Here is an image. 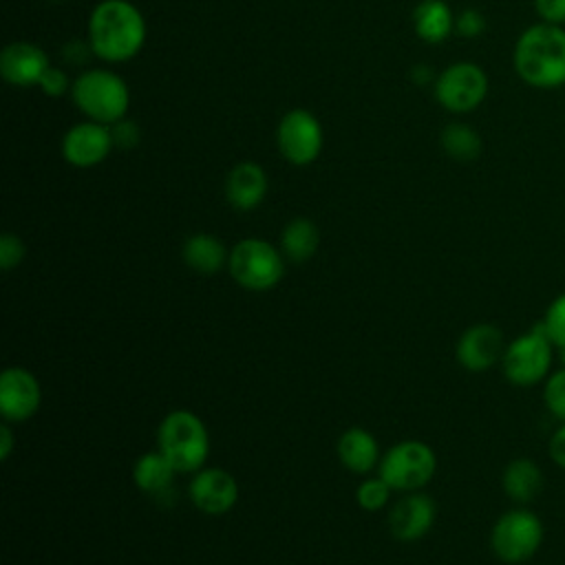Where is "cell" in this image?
I'll return each mask as SVG.
<instances>
[{"instance_id": "6", "label": "cell", "mask_w": 565, "mask_h": 565, "mask_svg": "<svg viewBox=\"0 0 565 565\" xmlns=\"http://www.w3.org/2000/svg\"><path fill=\"white\" fill-rule=\"evenodd\" d=\"M545 527L536 512L525 505L505 510L490 530V550L508 565L530 561L543 545Z\"/></svg>"}, {"instance_id": "31", "label": "cell", "mask_w": 565, "mask_h": 565, "mask_svg": "<svg viewBox=\"0 0 565 565\" xmlns=\"http://www.w3.org/2000/svg\"><path fill=\"white\" fill-rule=\"evenodd\" d=\"M486 15L479 9H463L459 11V15H455V31L461 38H479L486 31Z\"/></svg>"}, {"instance_id": "29", "label": "cell", "mask_w": 565, "mask_h": 565, "mask_svg": "<svg viewBox=\"0 0 565 565\" xmlns=\"http://www.w3.org/2000/svg\"><path fill=\"white\" fill-rule=\"evenodd\" d=\"M26 256V247L22 243V238L18 234H11V232H4L0 236V267L2 269H13L18 267Z\"/></svg>"}, {"instance_id": "38", "label": "cell", "mask_w": 565, "mask_h": 565, "mask_svg": "<svg viewBox=\"0 0 565 565\" xmlns=\"http://www.w3.org/2000/svg\"><path fill=\"white\" fill-rule=\"evenodd\" d=\"M49 2H64V0H49Z\"/></svg>"}, {"instance_id": "28", "label": "cell", "mask_w": 565, "mask_h": 565, "mask_svg": "<svg viewBox=\"0 0 565 565\" xmlns=\"http://www.w3.org/2000/svg\"><path fill=\"white\" fill-rule=\"evenodd\" d=\"M110 128V137H113V146L119 150H132L139 146L141 141V128L137 126V121L124 117L115 124L108 126Z\"/></svg>"}, {"instance_id": "22", "label": "cell", "mask_w": 565, "mask_h": 565, "mask_svg": "<svg viewBox=\"0 0 565 565\" xmlns=\"http://www.w3.org/2000/svg\"><path fill=\"white\" fill-rule=\"evenodd\" d=\"M174 475H177L174 466L170 463V459L161 450H152V452L141 455L132 466L135 486L141 492H148V494L166 492L170 488Z\"/></svg>"}, {"instance_id": "21", "label": "cell", "mask_w": 565, "mask_h": 565, "mask_svg": "<svg viewBox=\"0 0 565 565\" xmlns=\"http://www.w3.org/2000/svg\"><path fill=\"white\" fill-rule=\"evenodd\" d=\"M415 35L428 44H439L455 31V13L444 0H419L413 11Z\"/></svg>"}, {"instance_id": "3", "label": "cell", "mask_w": 565, "mask_h": 565, "mask_svg": "<svg viewBox=\"0 0 565 565\" xmlns=\"http://www.w3.org/2000/svg\"><path fill=\"white\" fill-rule=\"evenodd\" d=\"M71 97L86 119L106 126L124 119L130 106V90L126 79L106 68L82 71L73 79Z\"/></svg>"}, {"instance_id": "5", "label": "cell", "mask_w": 565, "mask_h": 565, "mask_svg": "<svg viewBox=\"0 0 565 565\" xmlns=\"http://www.w3.org/2000/svg\"><path fill=\"white\" fill-rule=\"evenodd\" d=\"M554 358L556 344L545 333L543 324L536 322L525 333L516 335L505 344L501 371L512 386L530 388L545 382V377L552 373Z\"/></svg>"}, {"instance_id": "27", "label": "cell", "mask_w": 565, "mask_h": 565, "mask_svg": "<svg viewBox=\"0 0 565 565\" xmlns=\"http://www.w3.org/2000/svg\"><path fill=\"white\" fill-rule=\"evenodd\" d=\"M541 324L552 338L556 349H565V291L558 294L545 309Z\"/></svg>"}, {"instance_id": "15", "label": "cell", "mask_w": 565, "mask_h": 565, "mask_svg": "<svg viewBox=\"0 0 565 565\" xmlns=\"http://www.w3.org/2000/svg\"><path fill=\"white\" fill-rule=\"evenodd\" d=\"M49 66V55L33 42H11L0 53V75L7 84L18 88L38 86Z\"/></svg>"}, {"instance_id": "25", "label": "cell", "mask_w": 565, "mask_h": 565, "mask_svg": "<svg viewBox=\"0 0 565 565\" xmlns=\"http://www.w3.org/2000/svg\"><path fill=\"white\" fill-rule=\"evenodd\" d=\"M543 404L556 422H565V366L552 369L543 382Z\"/></svg>"}, {"instance_id": "34", "label": "cell", "mask_w": 565, "mask_h": 565, "mask_svg": "<svg viewBox=\"0 0 565 565\" xmlns=\"http://www.w3.org/2000/svg\"><path fill=\"white\" fill-rule=\"evenodd\" d=\"M547 455L552 463L565 470V422H558V426L552 430L547 439Z\"/></svg>"}, {"instance_id": "7", "label": "cell", "mask_w": 565, "mask_h": 565, "mask_svg": "<svg viewBox=\"0 0 565 565\" xmlns=\"http://www.w3.org/2000/svg\"><path fill=\"white\" fill-rule=\"evenodd\" d=\"M227 269L249 291H267L282 280L285 260L278 247L263 238H243L230 249Z\"/></svg>"}, {"instance_id": "23", "label": "cell", "mask_w": 565, "mask_h": 565, "mask_svg": "<svg viewBox=\"0 0 565 565\" xmlns=\"http://www.w3.org/2000/svg\"><path fill=\"white\" fill-rule=\"evenodd\" d=\"M318 245H320V232L311 218L296 216L280 232V247L285 256L294 263L309 260L316 254Z\"/></svg>"}, {"instance_id": "16", "label": "cell", "mask_w": 565, "mask_h": 565, "mask_svg": "<svg viewBox=\"0 0 565 565\" xmlns=\"http://www.w3.org/2000/svg\"><path fill=\"white\" fill-rule=\"evenodd\" d=\"M437 516L435 501L428 494L413 492L397 501L388 514V527L399 541H419L433 527Z\"/></svg>"}, {"instance_id": "17", "label": "cell", "mask_w": 565, "mask_h": 565, "mask_svg": "<svg viewBox=\"0 0 565 565\" xmlns=\"http://www.w3.org/2000/svg\"><path fill=\"white\" fill-rule=\"evenodd\" d=\"M267 172L256 161L236 163L225 177V199L234 210H256L267 194Z\"/></svg>"}, {"instance_id": "11", "label": "cell", "mask_w": 565, "mask_h": 565, "mask_svg": "<svg viewBox=\"0 0 565 565\" xmlns=\"http://www.w3.org/2000/svg\"><path fill=\"white\" fill-rule=\"evenodd\" d=\"M505 344V335L497 324L477 322L459 335L455 358L466 371L481 373L492 369L494 364H501Z\"/></svg>"}, {"instance_id": "13", "label": "cell", "mask_w": 565, "mask_h": 565, "mask_svg": "<svg viewBox=\"0 0 565 565\" xmlns=\"http://www.w3.org/2000/svg\"><path fill=\"white\" fill-rule=\"evenodd\" d=\"M42 402L38 377L22 369L9 366L0 375V413L4 422H26L33 417Z\"/></svg>"}, {"instance_id": "14", "label": "cell", "mask_w": 565, "mask_h": 565, "mask_svg": "<svg viewBox=\"0 0 565 565\" xmlns=\"http://www.w3.org/2000/svg\"><path fill=\"white\" fill-rule=\"evenodd\" d=\"M190 501L205 514H225L238 499L236 479L223 468H201L190 481Z\"/></svg>"}, {"instance_id": "26", "label": "cell", "mask_w": 565, "mask_h": 565, "mask_svg": "<svg viewBox=\"0 0 565 565\" xmlns=\"http://www.w3.org/2000/svg\"><path fill=\"white\" fill-rule=\"evenodd\" d=\"M391 486L377 475V477H369L364 479L360 486H358V503L362 510H369V512H377L382 510L386 503H388V497H391Z\"/></svg>"}, {"instance_id": "24", "label": "cell", "mask_w": 565, "mask_h": 565, "mask_svg": "<svg viewBox=\"0 0 565 565\" xmlns=\"http://www.w3.org/2000/svg\"><path fill=\"white\" fill-rule=\"evenodd\" d=\"M439 146L452 161L470 163V161L479 159V154L483 150V139L472 126L452 121V124L444 126V130L439 135Z\"/></svg>"}, {"instance_id": "2", "label": "cell", "mask_w": 565, "mask_h": 565, "mask_svg": "<svg viewBox=\"0 0 565 565\" xmlns=\"http://www.w3.org/2000/svg\"><path fill=\"white\" fill-rule=\"evenodd\" d=\"M512 68L530 88L565 86V26L539 20L523 29L512 49Z\"/></svg>"}, {"instance_id": "10", "label": "cell", "mask_w": 565, "mask_h": 565, "mask_svg": "<svg viewBox=\"0 0 565 565\" xmlns=\"http://www.w3.org/2000/svg\"><path fill=\"white\" fill-rule=\"evenodd\" d=\"M276 146L291 166H311L324 146L320 119L305 108L287 110L276 126Z\"/></svg>"}, {"instance_id": "36", "label": "cell", "mask_w": 565, "mask_h": 565, "mask_svg": "<svg viewBox=\"0 0 565 565\" xmlns=\"http://www.w3.org/2000/svg\"><path fill=\"white\" fill-rule=\"evenodd\" d=\"M11 450H13V433H11V428L7 424H2L0 426V459L7 461Z\"/></svg>"}, {"instance_id": "9", "label": "cell", "mask_w": 565, "mask_h": 565, "mask_svg": "<svg viewBox=\"0 0 565 565\" xmlns=\"http://www.w3.org/2000/svg\"><path fill=\"white\" fill-rule=\"evenodd\" d=\"M437 470L435 450L417 439H406L388 448V452L380 459V477L393 490H419L426 486Z\"/></svg>"}, {"instance_id": "12", "label": "cell", "mask_w": 565, "mask_h": 565, "mask_svg": "<svg viewBox=\"0 0 565 565\" xmlns=\"http://www.w3.org/2000/svg\"><path fill=\"white\" fill-rule=\"evenodd\" d=\"M110 128L106 124H97L84 119L71 126L62 137V157L66 163L75 168H93L106 161L113 150Z\"/></svg>"}, {"instance_id": "8", "label": "cell", "mask_w": 565, "mask_h": 565, "mask_svg": "<svg viewBox=\"0 0 565 565\" xmlns=\"http://www.w3.org/2000/svg\"><path fill=\"white\" fill-rule=\"evenodd\" d=\"M488 75L475 62H452L433 84V93L437 104L455 115H466L477 110L488 97Z\"/></svg>"}, {"instance_id": "35", "label": "cell", "mask_w": 565, "mask_h": 565, "mask_svg": "<svg viewBox=\"0 0 565 565\" xmlns=\"http://www.w3.org/2000/svg\"><path fill=\"white\" fill-rule=\"evenodd\" d=\"M411 79H413L417 86L435 84L437 73H435V71H433V66H428V64H415V66H413V71H411Z\"/></svg>"}, {"instance_id": "33", "label": "cell", "mask_w": 565, "mask_h": 565, "mask_svg": "<svg viewBox=\"0 0 565 565\" xmlns=\"http://www.w3.org/2000/svg\"><path fill=\"white\" fill-rule=\"evenodd\" d=\"M90 53H93V49H90L88 40H86V42H82V40H71V42H66L64 49H62V57H64V62L71 64V66H84V64L88 62Z\"/></svg>"}, {"instance_id": "1", "label": "cell", "mask_w": 565, "mask_h": 565, "mask_svg": "<svg viewBox=\"0 0 565 565\" xmlns=\"http://www.w3.org/2000/svg\"><path fill=\"white\" fill-rule=\"evenodd\" d=\"M146 18L130 0H102L90 11L88 44L93 55L108 64L137 57L146 44Z\"/></svg>"}, {"instance_id": "19", "label": "cell", "mask_w": 565, "mask_h": 565, "mask_svg": "<svg viewBox=\"0 0 565 565\" xmlns=\"http://www.w3.org/2000/svg\"><path fill=\"white\" fill-rule=\"evenodd\" d=\"M338 457L347 470L355 475H366L375 468L380 459L377 439L366 428H347L338 439Z\"/></svg>"}, {"instance_id": "32", "label": "cell", "mask_w": 565, "mask_h": 565, "mask_svg": "<svg viewBox=\"0 0 565 565\" xmlns=\"http://www.w3.org/2000/svg\"><path fill=\"white\" fill-rule=\"evenodd\" d=\"M534 11L541 22L565 26V0H534Z\"/></svg>"}, {"instance_id": "4", "label": "cell", "mask_w": 565, "mask_h": 565, "mask_svg": "<svg viewBox=\"0 0 565 565\" xmlns=\"http://www.w3.org/2000/svg\"><path fill=\"white\" fill-rule=\"evenodd\" d=\"M159 450L170 459L177 472H196L210 452V435L205 424L192 411L168 413L157 430Z\"/></svg>"}, {"instance_id": "18", "label": "cell", "mask_w": 565, "mask_h": 565, "mask_svg": "<svg viewBox=\"0 0 565 565\" xmlns=\"http://www.w3.org/2000/svg\"><path fill=\"white\" fill-rule=\"evenodd\" d=\"M543 481L545 477L541 466L530 457L512 459L501 475V486L505 497L519 505L534 501L543 490Z\"/></svg>"}, {"instance_id": "20", "label": "cell", "mask_w": 565, "mask_h": 565, "mask_svg": "<svg viewBox=\"0 0 565 565\" xmlns=\"http://www.w3.org/2000/svg\"><path fill=\"white\" fill-rule=\"evenodd\" d=\"M183 260L190 269H194L203 276H212V274H218L227 265L230 252L218 236L199 232V234H192L185 238Z\"/></svg>"}, {"instance_id": "37", "label": "cell", "mask_w": 565, "mask_h": 565, "mask_svg": "<svg viewBox=\"0 0 565 565\" xmlns=\"http://www.w3.org/2000/svg\"><path fill=\"white\" fill-rule=\"evenodd\" d=\"M556 355L561 360V366H565V349H556Z\"/></svg>"}, {"instance_id": "30", "label": "cell", "mask_w": 565, "mask_h": 565, "mask_svg": "<svg viewBox=\"0 0 565 565\" xmlns=\"http://www.w3.org/2000/svg\"><path fill=\"white\" fill-rule=\"evenodd\" d=\"M71 86H73V82L68 77V73L64 68H60V66H49L46 73L42 75L40 84H38V88L46 97H62V95L71 93Z\"/></svg>"}]
</instances>
